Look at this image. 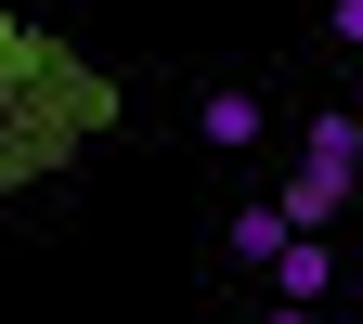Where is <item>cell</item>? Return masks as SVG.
I'll use <instances>...</instances> for the list:
<instances>
[{"label": "cell", "mask_w": 363, "mask_h": 324, "mask_svg": "<svg viewBox=\"0 0 363 324\" xmlns=\"http://www.w3.org/2000/svg\"><path fill=\"white\" fill-rule=\"evenodd\" d=\"M234 259H247V272L286 259V208H234Z\"/></svg>", "instance_id": "obj_5"}, {"label": "cell", "mask_w": 363, "mask_h": 324, "mask_svg": "<svg viewBox=\"0 0 363 324\" xmlns=\"http://www.w3.org/2000/svg\"><path fill=\"white\" fill-rule=\"evenodd\" d=\"M272 298H286V311H325V298H337V234H286V259H272Z\"/></svg>", "instance_id": "obj_3"}, {"label": "cell", "mask_w": 363, "mask_h": 324, "mask_svg": "<svg viewBox=\"0 0 363 324\" xmlns=\"http://www.w3.org/2000/svg\"><path fill=\"white\" fill-rule=\"evenodd\" d=\"M104 117H117V91L91 78L65 39L0 26V195H13V181H39V169H65Z\"/></svg>", "instance_id": "obj_1"}, {"label": "cell", "mask_w": 363, "mask_h": 324, "mask_svg": "<svg viewBox=\"0 0 363 324\" xmlns=\"http://www.w3.org/2000/svg\"><path fill=\"white\" fill-rule=\"evenodd\" d=\"M325 324H363V311H325Z\"/></svg>", "instance_id": "obj_9"}, {"label": "cell", "mask_w": 363, "mask_h": 324, "mask_svg": "<svg viewBox=\"0 0 363 324\" xmlns=\"http://www.w3.org/2000/svg\"><path fill=\"white\" fill-rule=\"evenodd\" d=\"M350 181H363V117L337 104V117H311L298 156H286V195H272V208H286V234H325V220L350 208Z\"/></svg>", "instance_id": "obj_2"}, {"label": "cell", "mask_w": 363, "mask_h": 324, "mask_svg": "<svg viewBox=\"0 0 363 324\" xmlns=\"http://www.w3.org/2000/svg\"><path fill=\"white\" fill-rule=\"evenodd\" d=\"M259 130H272V117L247 104V91H208V104H195V143H220V156H247Z\"/></svg>", "instance_id": "obj_4"}, {"label": "cell", "mask_w": 363, "mask_h": 324, "mask_svg": "<svg viewBox=\"0 0 363 324\" xmlns=\"http://www.w3.org/2000/svg\"><path fill=\"white\" fill-rule=\"evenodd\" d=\"M350 117H363V78H350Z\"/></svg>", "instance_id": "obj_8"}, {"label": "cell", "mask_w": 363, "mask_h": 324, "mask_svg": "<svg viewBox=\"0 0 363 324\" xmlns=\"http://www.w3.org/2000/svg\"><path fill=\"white\" fill-rule=\"evenodd\" d=\"M272 324H325V311H286V298H272Z\"/></svg>", "instance_id": "obj_7"}, {"label": "cell", "mask_w": 363, "mask_h": 324, "mask_svg": "<svg viewBox=\"0 0 363 324\" xmlns=\"http://www.w3.org/2000/svg\"><path fill=\"white\" fill-rule=\"evenodd\" d=\"M337 39H350V52H363V0H337Z\"/></svg>", "instance_id": "obj_6"}]
</instances>
